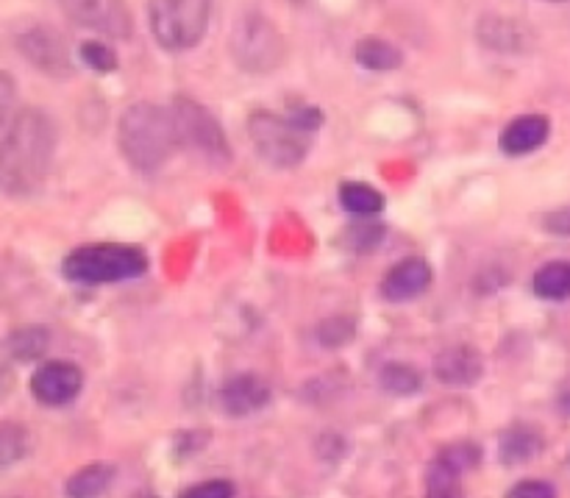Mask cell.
Segmentation results:
<instances>
[{
	"label": "cell",
	"mask_w": 570,
	"mask_h": 498,
	"mask_svg": "<svg viewBox=\"0 0 570 498\" xmlns=\"http://www.w3.org/2000/svg\"><path fill=\"white\" fill-rule=\"evenodd\" d=\"M56 143L59 131L48 111L37 106L17 111L0 137V189L11 198H28L42 189L53 167Z\"/></svg>",
	"instance_id": "cell-1"
},
{
	"label": "cell",
	"mask_w": 570,
	"mask_h": 498,
	"mask_svg": "<svg viewBox=\"0 0 570 498\" xmlns=\"http://www.w3.org/2000/svg\"><path fill=\"white\" fill-rule=\"evenodd\" d=\"M323 126V111L315 106H298L289 115L256 109L248 117V137L256 156L271 167L287 170L298 167L312 148V134Z\"/></svg>",
	"instance_id": "cell-2"
},
{
	"label": "cell",
	"mask_w": 570,
	"mask_h": 498,
	"mask_svg": "<svg viewBox=\"0 0 570 498\" xmlns=\"http://www.w3.org/2000/svg\"><path fill=\"white\" fill-rule=\"evenodd\" d=\"M117 143L128 165L139 173H156L165 167L178 148L173 111L159 104H134L122 111L117 126Z\"/></svg>",
	"instance_id": "cell-3"
},
{
	"label": "cell",
	"mask_w": 570,
	"mask_h": 498,
	"mask_svg": "<svg viewBox=\"0 0 570 498\" xmlns=\"http://www.w3.org/2000/svg\"><path fill=\"white\" fill-rule=\"evenodd\" d=\"M148 271L142 248L126 243H92L70 251L61 262L65 279L78 284H117Z\"/></svg>",
	"instance_id": "cell-4"
},
{
	"label": "cell",
	"mask_w": 570,
	"mask_h": 498,
	"mask_svg": "<svg viewBox=\"0 0 570 498\" xmlns=\"http://www.w3.org/2000/svg\"><path fill=\"white\" fill-rule=\"evenodd\" d=\"M228 50H232L234 65L250 76H267V72L278 70L282 61L287 59V42H284L276 22L267 20L265 14H256V11L243 14L234 22Z\"/></svg>",
	"instance_id": "cell-5"
},
{
	"label": "cell",
	"mask_w": 570,
	"mask_h": 498,
	"mask_svg": "<svg viewBox=\"0 0 570 498\" xmlns=\"http://www.w3.org/2000/svg\"><path fill=\"white\" fill-rule=\"evenodd\" d=\"M209 17L212 0H148L150 33L170 53L200 45Z\"/></svg>",
	"instance_id": "cell-6"
},
{
	"label": "cell",
	"mask_w": 570,
	"mask_h": 498,
	"mask_svg": "<svg viewBox=\"0 0 570 498\" xmlns=\"http://www.w3.org/2000/svg\"><path fill=\"white\" fill-rule=\"evenodd\" d=\"M170 111L173 120H176V134L181 148L200 156V159L215 162V165H226V162L232 159L226 131H223L217 117L212 115L204 104L187 98V95H178V98L173 100Z\"/></svg>",
	"instance_id": "cell-7"
},
{
	"label": "cell",
	"mask_w": 570,
	"mask_h": 498,
	"mask_svg": "<svg viewBox=\"0 0 570 498\" xmlns=\"http://www.w3.org/2000/svg\"><path fill=\"white\" fill-rule=\"evenodd\" d=\"M11 42H14L17 53L45 76L65 78L72 72L70 48H67L65 37L48 22H26V26L17 28Z\"/></svg>",
	"instance_id": "cell-8"
},
{
	"label": "cell",
	"mask_w": 570,
	"mask_h": 498,
	"mask_svg": "<svg viewBox=\"0 0 570 498\" xmlns=\"http://www.w3.org/2000/svg\"><path fill=\"white\" fill-rule=\"evenodd\" d=\"M59 9L78 26L106 37L126 39L134 33V17L126 0H56Z\"/></svg>",
	"instance_id": "cell-9"
},
{
	"label": "cell",
	"mask_w": 570,
	"mask_h": 498,
	"mask_svg": "<svg viewBox=\"0 0 570 498\" xmlns=\"http://www.w3.org/2000/svg\"><path fill=\"white\" fill-rule=\"evenodd\" d=\"M83 388L81 368L72 362H45L33 371L31 377V393L39 404L45 407H67L78 399Z\"/></svg>",
	"instance_id": "cell-10"
},
{
	"label": "cell",
	"mask_w": 570,
	"mask_h": 498,
	"mask_svg": "<svg viewBox=\"0 0 570 498\" xmlns=\"http://www.w3.org/2000/svg\"><path fill=\"white\" fill-rule=\"evenodd\" d=\"M220 410L232 418H245L259 412L271 401V384L256 373H234L217 390Z\"/></svg>",
	"instance_id": "cell-11"
},
{
	"label": "cell",
	"mask_w": 570,
	"mask_h": 498,
	"mask_svg": "<svg viewBox=\"0 0 570 498\" xmlns=\"http://www.w3.org/2000/svg\"><path fill=\"white\" fill-rule=\"evenodd\" d=\"M484 360L476 349L471 345H454L438 354L434 360V377L445 384V388H473L482 379Z\"/></svg>",
	"instance_id": "cell-12"
},
{
	"label": "cell",
	"mask_w": 570,
	"mask_h": 498,
	"mask_svg": "<svg viewBox=\"0 0 570 498\" xmlns=\"http://www.w3.org/2000/svg\"><path fill=\"white\" fill-rule=\"evenodd\" d=\"M429 284H432V267H429V262L410 256V260L390 267V273L382 282V295L387 301H412L421 293H426Z\"/></svg>",
	"instance_id": "cell-13"
},
{
	"label": "cell",
	"mask_w": 570,
	"mask_h": 498,
	"mask_svg": "<svg viewBox=\"0 0 570 498\" xmlns=\"http://www.w3.org/2000/svg\"><path fill=\"white\" fill-rule=\"evenodd\" d=\"M551 134V123L546 115H521L512 123H507L501 131V150L507 156H527L532 150L543 148Z\"/></svg>",
	"instance_id": "cell-14"
},
{
	"label": "cell",
	"mask_w": 570,
	"mask_h": 498,
	"mask_svg": "<svg viewBox=\"0 0 570 498\" xmlns=\"http://www.w3.org/2000/svg\"><path fill=\"white\" fill-rule=\"evenodd\" d=\"M479 39L484 48L499 50V53H521L527 48V31L507 17H484L479 22Z\"/></svg>",
	"instance_id": "cell-15"
},
{
	"label": "cell",
	"mask_w": 570,
	"mask_h": 498,
	"mask_svg": "<svg viewBox=\"0 0 570 498\" xmlns=\"http://www.w3.org/2000/svg\"><path fill=\"white\" fill-rule=\"evenodd\" d=\"M543 451V438L532 427H512L499 438V460L504 466H523Z\"/></svg>",
	"instance_id": "cell-16"
},
{
	"label": "cell",
	"mask_w": 570,
	"mask_h": 498,
	"mask_svg": "<svg viewBox=\"0 0 570 498\" xmlns=\"http://www.w3.org/2000/svg\"><path fill=\"white\" fill-rule=\"evenodd\" d=\"M50 332L45 326H20L6 334L3 351L14 362H37L48 354Z\"/></svg>",
	"instance_id": "cell-17"
},
{
	"label": "cell",
	"mask_w": 570,
	"mask_h": 498,
	"mask_svg": "<svg viewBox=\"0 0 570 498\" xmlns=\"http://www.w3.org/2000/svg\"><path fill=\"white\" fill-rule=\"evenodd\" d=\"M354 59L371 72H390L404 65V53L382 37H362L354 48Z\"/></svg>",
	"instance_id": "cell-18"
},
{
	"label": "cell",
	"mask_w": 570,
	"mask_h": 498,
	"mask_svg": "<svg viewBox=\"0 0 570 498\" xmlns=\"http://www.w3.org/2000/svg\"><path fill=\"white\" fill-rule=\"evenodd\" d=\"M532 290L543 301L570 299V262H549L532 279Z\"/></svg>",
	"instance_id": "cell-19"
},
{
	"label": "cell",
	"mask_w": 570,
	"mask_h": 498,
	"mask_svg": "<svg viewBox=\"0 0 570 498\" xmlns=\"http://www.w3.org/2000/svg\"><path fill=\"white\" fill-rule=\"evenodd\" d=\"M426 498H465L462 471L438 455L426 473Z\"/></svg>",
	"instance_id": "cell-20"
},
{
	"label": "cell",
	"mask_w": 570,
	"mask_h": 498,
	"mask_svg": "<svg viewBox=\"0 0 570 498\" xmlns=\"http://www.w3.org/2000/svg\"><path fill=\"white\" fill-rule=\"evenodd\" d=\"M111 477H115V471L104 466V462L81 468V471H76L67 479V498H100L104 490L109 488Z\"/></svg>",
	"instance_id": "cell-21"
},
{
	"label": "cell",
	"mask_w": 570,
	"mask_h": 498,
	"mask_svg": "<svg viewBox=\"0 0 570 498\" xmlns=\"http://www.w3.org/2000/svg\"><path fill=\"white\" fill-rule=\"evenodd\" d=\"M340 204L351 215H376L384 209V195L365 182H345L340 187Z\"/></svg>",
	"instance_id": "cell-22"
},
{
	"label": "cell",
	"mask_w": 570,
	"mask_h": 498,
	"mask_svg": "<svg viewBox=\"0 0 570 498\" xmlns=\"http://www.w3.org/2000/svg\"><path fill=\"white\" fill-rule=\"evenodd\" d=\"M379 382L390 396H415L423 388V377L417 368L406 365V362H390L379 373Z\"/></svg>",
	"instance_id": "cell-23"
},
{
	"label": "cell",
	"mask_w": 570,
	"mask_h": 498,
	"mask_svg": "<svg viewBox=\"0 0 570 498\" xmlns=\"http://www.w3.org/2000/svg\"><path fill=\"white\" fill-rule=\"evenodd\" d=\"M78 56H81V61L89 67V70L100 72V76L115 72L117 67H120V59H117L115 50H111L109 45L98 42V39H87V42H81Z\"/></svg>",
	"instance_id": "cell-24"
},
{
	"label": "cell",
	"mask_w": 570,
	"mask_h": 498,
	"mask_svg": "<svg viewBox=\"0 0 570 498\" xmlns=\"http://www.w3.org/2000/svg\"><path fill=\"white\" fill-rule=\"evenodd\" d=\"M28 451V434L20 423H3L0 427V466L22 460Z\"/></svg>",
	"instance_id": "cell-25"
},
{
	"label": "cell",
	"mask_w": 570,
	"mask_h": 498,
	"mask_svg": "<svg viewBox=\"0 0 570 498\" xmlns=\"http://www.w3.org/2000/svg\"><path fill=\"white\" fill-rule=\"evenodd\" d=\"M14 106H17V84L9 72L0 70V137L6 134V128L14 120Z\"/></svg>",
	"instance_id": "cell-26"
},
{
	"label": "cell",
	"mask_w": 570,
	"mask_h": 498,
	"mask_svg": "<svg viewBox=\"0 0 570 498\" xmlns=\"http://www.w3.org/2000/svg\"><path fill=\"white\" fill-rule=\"evenodd\" d=\"M351 334H354V323H351V318H345V315L332 318V321H326L321 326L323 345H343V343H348Z\"/></svg>",
	"instance_id": "cell-27"
},
{
	"label": "cell",
	"mask_w": 570,
	"mask_h": 498,
	"mask_svg": "<svg viewBox=\"0 0 570 498\" xmlns=\"http://www.w3.org/2000/svg\"><path fill=\"white\" fill-rule=\"evenodd\" d=\"M178 498H234V485L226 479H212V482L193 485Z\"/></svg>",
	"instance_id": "cell-28"
},
{
	"label": "cell",
	"mask_w": 570,
	"mask_h": 498,
	"mask_svg": "<svg viewBox=\"0 0 570 498\" xmlns=\"http://www.w3.org/2000/svg\"><path fill=\"white\" fill-rule=\"evenodd\" d=\"M507 498H557V490L540 479H527V482H518Z\"/></svg>",
	"instance_id": "cell-29"
},
{
	"label": "cell",
	"mask_w": 570,
	"mask_h": 498,
	"mask_svg": "<svg viewBox=\"0 0 570 498\" xmlns=\"http://www.w3.org/2000/svg\"><path fill=\"white\" fill-rule=\"evenodd\" d=\"M543 228L546 232L557 234V237H570V206L549 212V215L543 217Z\"/></svg>",
	"instance_id": "cell-30"
},
{
	"label": "cell",
	"mask_w": 570,
	"mask_h": 498,
	"mask_svg": "<svg viewBox=\"0 0 570 498\" xmlns=\"http://www.w3.org/2000/svg\"><path fill=\"white\" fill-rule=\"evenodd\" d=\"M11 382H14V379H11L9 368H6V365H0V401H3L6 396L11 393Z\"/></svg>",
	"instance_id": "cell-31"
},
{
	"label": "cell",
	"mask_w": 570,
	"mask_h": 498,
	"mask_svg": "<svg viewBox=\"0 0 570 498\" xmlns=\"http://www.w3.org/2000/svg\"><path fill=\"white\" fill-rule=\"evenodd\" d=\"M560 407H562V412H566V416H570V390L560 399Z\"/></svg>",
	"instance_id": "cell-32"
},
{
	"label": "cell",
	"mask_w": 570,
	"mask_h": 498,
	"mask_svg": "<svg viewBox=\"0 0 570 498\" xmlns=\"http://www.w3.org/2000/svg\"><path fill=\"white\" fill-rule=\"evenodd\" d=\"M134 498H156V496L154 494H137Z\"/></svg>",
	"instance_id": "cell-33"
},
{
	"label": "cell",
	"mask_w": 570,
	"mask_h": 498,
	"mask_svg": "<svg viewBox=\"0 0 570 498\" xmlns=\"http://www.w3.org/2000/svg\"><path fill=\"white\" fill-rule=\"evenodd\" d=\"M549 3H568V0H549Z\"/></svg>",
	"instance_id": "cell-34"
},
{
	"label": "cell",
	"mask_w": 570,
	"mask_h": 498,
	"mask_svg": "<svg viewBox=\"0 0 570 498\" xmlns=\"http://www.w3.org/2000/svg\"><path fill=\"white\" fill-rule=\"evenodd\" d=\"M289 3H304V0H289Z\"/></svg>",
	"instance_id": "cell-35"
}]
</instances>
